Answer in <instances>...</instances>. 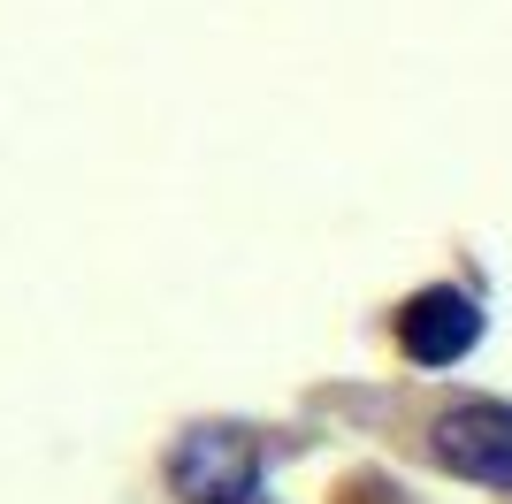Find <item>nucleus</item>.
Returning <instances> with one entry per match:
<instances>
[{"label": "nucleus", "mask_w": 512, "mask_h": 504, "mask_svg": "<svg viewBox=\"0 0 512 504\" xmlns=\"http://www.w3.org/2000/svg\"><path fill=\"white\" fill-rule=\"evenodd\" d=\"M398 344H406L421 367H451V359H467L482 344V306L467 291H421L398 314Z\"/></svg>", "instance_id": "obj_3"}, {"label": "nucleus", "mask_w": 512, "mask_h": 504, "mask_svg": "<svg viewBox=\"0 0 512 504\" xmlns=\"http://www.w3.org/2000/svg\"><path fill=\"white\" fill-rule=\"evenodd\" d=\"M169 482L184 504H253L260 489V443L245 428H192L176 451Z\"/></svg>", "instance_id": "obj_1"}, {"label": "nucleus", "mask_w": 512, "mask_h": 504, "mask_svg": "<svg viewBox=\"0 0 512 504\" xmlns=\"http://www.w3.org/2000/svg\"><path fill=\"white\" fill-rule=\"evenodd\" d=\"M436 459L482 489H512V405L474 398L436 420Z\"/></svg>", "instance_id": "obj_2"}]
</instances>
